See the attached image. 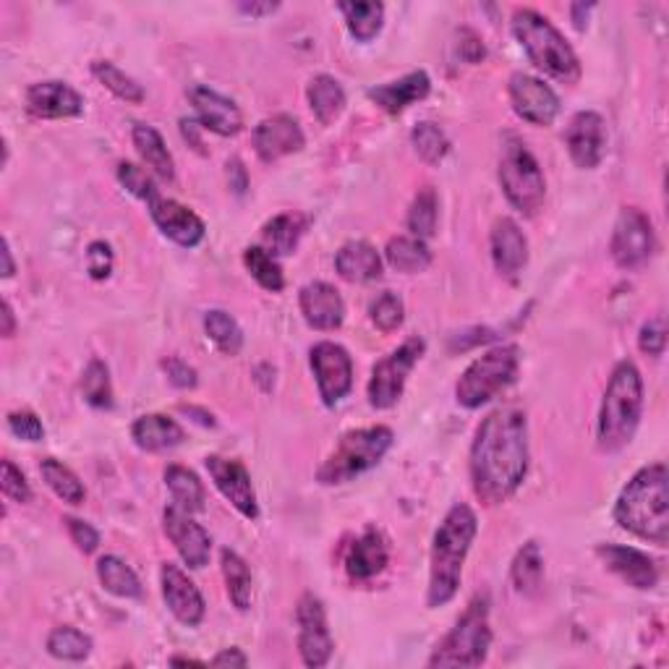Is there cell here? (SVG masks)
Segmentation results:
<instances>
[{"instance_id": "1", "label": "cell", "mask_w": 669, "mask_h": 669, "mask_svg": "<svg viewBox=\"0 0 669 669\" xmlns=\"http://www.w3.org/2000/svg\"><path fill=\"white\" fill-rule=\"evenodd\" d=\"M528 471V424L518 408L484 419L471 448V484L484 505H500L518 492Z\"/></svg>"}, {"instance_id": "2", "label": "cell", "mask_w": 669, "mask_h": 669, "mask_svg": "<svg viewBox=\"0 0 669 669\" xmlns=\"http://www.w3.org/2000/svg\"><path fill=\"white\" fill-rule=\"evenodd\" d=\"M476 531H479V520L468 505L458 502L448 510L432 541L429 591H426L429 607H445L455 599L461 589L463 563H466Z\"/></svg>"}, {"instance_id": "3", "label": "cell", "mask_w": 669, "mask_h": 669, "mask_svg": "<svg viewBox=\"0 0 669 669\" xmlns=\"http://www.w3.org/2000/svg\"><path fill=\"white\" fill-rule=\"evenodd\" d=\"M667 466L641 468L615 502L617 526L626 528L633 537L652 541L656 546H667L669 541V489Z\"/></svg>"}, {"instance_id": "4", "label": "cell", "mask_w": 669, "mask_h": 669, "mask_svg": "<svg viewBox=\"0 0 669 669\" xmlns=\"http://www.w3.org/2000/svg\"><path fill=\"white\" fill-rule=\"evenodd\" d=\"M643 411V379L641 372L630 361H620L612 372V379L604 393L602 411H599L596 439L604 452H617L633 439L641 424Z\"/></svg>"}, {"instance_id": "5", "label": "cell", "mask_w": 669, "mask_h": 669, "mask_svg": "<svg viewBox=\"0 0 669 669\" xmlns=\"http://www.w3.org/2000/svg\"><path fill=\"white\" fill-rule=\"evenodd\" d=\"M513 35L539 72L557 79L559 85H576L581 79V63H578L576 50L559 35V29L550 18L541 16L539 11H515Z\"/></svg>"}, {"instance_id": "6", "label": "cell", "mask_w": 669, "mask_h": 669, "mask_svg": "<svg viewBox=\"0 0 669 669\" xmlns=\"http://www.w3.org/2000/svg\"><path fill=\"white\" fill-rule=\"evenodd\" d=\"M489 646H492L489 599L476 596L455 628L439 641L435 654L429 656V667H481L487 661Z\"/></svg>"}, {"instance_id": "7", "label": "cell", "mask_w": 669, "mask_h": 669, "mask_svg": "<svg viewBox=\"0 0 669 669\" xmlns=\"http://www.w3.org/2000/svg\"><path fill=\"white\" fill-rule=\"evenodd\" d=\"M393 448V429L387 426H369V429H353L340 437L337 448L330 452L327 461L317 471V479L327 487L346 484L364 471L379 466L382 458Z\"/></svg>"}, {"instance_id": "8", "label": "cell", "mask_w": 669, "mask_h": 669, "mask_svg": "<svg viewBox=\"0 0 669 669\" xmlns=\"http://www.w3.org/2000/svg\"><path fill=\"white\" fill-rule=\"evenodd\" d=\"M520 364V350L513 343L497 346L471 364L455 385V398L463 408H481L515 382Z\"/></svg>"}, {"instance_id": "9", "label": "cell", "mask_w": 669, "mask_h": 669, "mask_svg": "<svg viewBox=\"0 0 669 669\" xmlns=\"http://www.w3.org/2000/svg\"><path fill=\"white\" fill-rule=\"evenodd\" d=\"M500 186L505 191L507 202L520 215H537L544 204L546 181L541 173L537 157L526 150L524 142L510 139L500 160Z\"/></svg>"}, {"instance_id": "10", "label": "cell", "mask_w": 669, "mask_h": 669, "mask_svg": "<svg viewBox=\"0 0 669 669\" xmlns=\"http://www.w3.org/2000/svg\"><path fill=\"white\" fill-rule=\"evenodd\" d=\"M426 343L422 337H411L398 350H393L387 359H382L377 366L372 369V379H369V403L377 411H387L403 398L406 379L411 369L419 364L424 356Z\"/></svg>"}, {"instance_id": "11", "label": "cell", "mask_w": 669, "mask_h": 669, "mask_svg": "<svg viewBox=\"0 0 669 669\" xmlns=\"http://www.w3.org/2000/svg\"><path fill=\"white\" fill-rule=\"evenodd\" d=\"M656 235L648 215H643L639 207H626L615 222L612 233L609 254L617 267L622 270H641L654 257Z\"/></svg>"}, {"instance_id": "12", "label": "cell", "mask_w": 669, "mask_h": 669, "mask_svg": "<svg viewBox=\"0 0 669 669\" xmlns=\"http://www.w3.org/2000/svg\"><path fill=\"white\" fill-rule=\"evenodd\" d=\"M311 372L317 377V387L324 406H337L353 387V361H350L348 350L337 343H317L309 353Z\"/></svg>"}, {"instance_id": "13", "label": "cell", "mask_w": 669, "mask_h": 669, "mask_svg": "<svg viewBox=\"0 0 669 669\" xmlns=\"http://www.w3.org/2000/svg\"><path fill=\"white\" fill-rule=\"evenodd\" d=\"M298 620V652L306 667H324L333 656V635L327 628V615H324L322 602L314 594H304L298 599L296 609Z\"/></svg>"}, {"instance_id": "14", "label": "cell", "mask_w": 669, "mask_h": 669, "mask_svg": "<svg viewBox=\"0 0 669 669\" xmlns=\"http://www.w3.org/2000/svg\"><path fill=\"white\" fill-rule=\"evenodd\" d=\"M510 102L518 118L533 126H552L559 116V98L554 89L531 74L510 76Z\"/></svg>"}, {"instance_id": "15", "label": "cell", "mask_w": 669, "mask_h": 669, "mask_svg": "<svg viewBox=\"0 0 669 669\" xmlns=\"http://www.w3.org/2000/svg\"><path fill=\"white\" fill-rule=\"evenodd\" d=\"M163 528H165V533H168V539L173 541L176 552L181 554V559L189 565V568L202 570L204 565L209 563L213 539H209V533L204 531L196 520H191V513H186V510H181L176 505L165 507Z\"/></svg>"}, {"instance_id": "16", "label": "cell", "mask_w": 669, "mask_h": 669, "mask_svg": "<svg viewBox=\"0 0 669 669\" xmlns=\"http://www.w3.org/2000/svg\"><path fill=\"white\" fill-rule=\"evenodd\" d=\"M204 466L209 471V479L215 481V487L220 489V494L226 497L231 505L239 510L241 515L248 520H254L259 515L257 505V494H254L252 487V476L244 463L231 461V458H220V455H209L204 461Z\"/></svg>"}, {"instance_id": "17", "label": "cell", "mask_w": 669, "mask_h": 669, "mask_svg": "<svg viewBox=\"0 0 669 669\" xmlns=\"http://www.w3.org/2000/svg\"><path fill=\"white\" fill-rule=\"evenodd\" d=\"M565 142H568V152L578 168H596L602 163L604 150H607V126H604V118L594 111H583L572 116L568 131H565Z\"/></svg>"}, {"instance_id": "18", "label": "cell", "mask_w": 669, "mask_h": 669, "mask_svg": "<svg viewBox=\"0 0 669 669\" xmlns=\"http://www.w3.org/2000/svg\"><path fill=\"white\" fill-rule=\"evenodd\" d=\"M160 586H163V599L168 604V609L173 612V617L181 626L196 628L204 620V599L196 589L194 581L183 572L178 565L165 563L160 570Z\"/></svg>"}, {"instance_id": "19", "label": "cell", "mask_w": 669, "mask_h": 669, "mask_svg": "<svg viewBox=\"0 0 669 669\" xmlns=\"http://www.w3.org/2000/svg\"><path fill=\"white\" fill-rule=\"evenodd\" d=\"M306 144L304 129L293 116H272L265 118L262 124L254 129V150H257L259 160L275 163L280 157L301 152Z\"/></svg>"}, {"instance_id": "20", "label": "cell", "mask_w": 669, "mask_h": 669, "mask_svg": "<svg viewBox=\"0 0 669 669\" xmlns=\"http://www.w3.org/2000/svg\"><path fill=\"white\" fill-rule=\"evenodd\" d=\"M27 111L44 120L76 118L85 113V98L66 81H37L27 89Z\"/></svg>"}, {"instance_id": "21", "label": "cell", "mask_w": 669, "mask_h": 669, "mask_svg": "<svg viewBox=\"0 0 669 669\" xmlns=\"http://www.w3.org/2000/svg\"><path fill=\"white\" fill-rule=\"evenodd\" d=\"M599 559L607 565V570L620 576L622 581L633 589H654L659 583V568L648 554H643L641 550H633V546H620V544H602L596 546Z\"/></svg>"}, {"instance_id": "22", "label": "cell", "mask_w": 669, "mask_h": 669, "mask_svg": "<svg viewBox=\"0 0 669 669\" xmlns=\"http://www.w3.org/2000/svg\"><path fill=\"white\" fill-rule=\"evenodd\" d=\"M150 215L152 220H155V226L163 231V235H168L170 241H176V244L183 248L200 246L204 241V233H207L200 215L191 213L189 207H183V204L173 200L157 196V200L150 204Z\"/></svg>"}, {"instance_id": "23", "label": "cell", "mask_w": 669, "mask_h": 669, "mask_svg": "<svg viewBox=\"0 0 669 669\" xmlns=\"http://www.w3.org/2000/svg\"><path fill=\"white\" fill-rule=\"evenodd\" d=\"M189 100L202 120V129L220 133V137H235V133L244 129V116H241L239 105H235L233 100L222 98L215 89L202 85L191 87Z\"/></svg>"}, {"instance_id": "24", "label": "cell", "mask_w": 669, "mask_h": 669, "mask_svg": "<svg viewBox=\"0 0 669 669\" xmlns=\"http://www.w3.org/2000/svg\"><path fill=\"white\" fill-rule=\"evenodd\" d=\"M298 304H301L304 320L314 330H337L346 320L343 296L335 291V285L322 283V280L320 283L304 285Z\"/></svg>"}, {"instance_id": "25", "label": "cell", "mask_w": 669, "mask_h": 669, "mask_svg": "<svg viewBox=\"0 0 669 669\" xmlns=\"http://www.w3.org/2000/svg\"><path fill=\"white\" fill-rule=\"evenodd\" d=\"M492 262L502 278L515 280L528 265V241L518 222L502 218L492 228Z\"/></svg>"}, {"instance_id": "26", "label": "cell", "mask_w": 669, "mask_h": 669, "mask_svg": "<svg viewBox=\"0 0 669 669\" xmlns=\"http://www.w3.org/2000/svg\"><path fill=\"white\" fill-rule=\"evenodd\" d=\"M387 559H390V552H387L385 537L377 528H366L364 537H359L348 546L346 570L353 581H369L385 570Z\"/></svg>"}, {"instance_id": "27", "label": "cell", "mask_w": 669, "mask_h": 669, "mask_svg": "<svg viewBox=\"0 0 669 669\" xmlns=\"http://www.w3.org/2000/svg\"><path fill=\"white\" fill-rule=\"evenodd\" d=\"M432 81L426 72H411L406 74L403 79L390 81V85H382V87H372L369 89V100L377 102L385 113H390V116H398V113H403L406 107H411L413 102L424 100L426 94H429Z\"/></svg>"}, {"instance_id": "28", "label": "cell", "mask_w": 669, "mask_h": 669, "mask_svg": "<svg viewBox=\"0 0 669 669\" xmlns=\"http://www.w3.org/2000/svg\"><path fill=\"white\" fill-rule=\"evenodd\" d=\"M335 270L348 283H372L382 278V257L369 241H348L337 252Z\"/></svg>"}, {"instance_id": "29", "label": "cell", "mask_w": 669, "mask_h": 669, "mask_svg": "<svg viewBox=\"0 0 669 669\" xmlns=\"http://www.w3.org/2000/svg\"><path fill=\"white\" fill-rule=\"evenodd\" d=\"M131 437L137 448L146 452H163L170 448H178L183 442V429L170 416L163 413H150V416H139L131 426Z\"/></svg>"}, {"instance_id": "30", "label": "cell", "mask_w": 669, "mask_h": 669, "mask_svg": "<svg viewBox=\"0 0 669 669\" xmlns=\"http://www.w3.org/2000/svg\"><path fill=\"white\" fill-rule=\"evenodd\" d=\"M131 139L139 157H142V163L150 168V173H155L160 181H173L176 178L173 155H170L168 146H165L160 131H157L155 126L137 124L131 131Z\"/></svg>"}, {"instance_id": "31", "label": "cell", "mask_w": 669, "mask_h": 669, "mask_svg": "<svg viewBox=\"0 0 669 669\" xmlns=\"http://www.w3.org/2000/svg\"><path fill=\"white\" fill-rule=\"evenodd\" d=\"M306 98H309L311 113L322 126H333L340 118V113L346 111V92H343L340 81L330 74L314 76L309 89H306Z\"/></svg>"}, {"instance_id": "32", "label": "cell", "mask_w": 669, "mask_h": 669, "mask_svg": "<svg viewBox=\"0 0 669 669\" xmlns=\"http://www.w3.org/2000/svg\"><path fill=\"white\" fill-rule=\"evenodd\" d=\"M304 231H306V218H301V215L296 213L275 215V218L262 228L267 252L278 254V257H288V254L296 252Z\"/></svg>"}, {"instance_id": "33", "label": "cell", "mask_w": 669, "mask_h": 669, "mask_svg": "<svg viewBox=\"0 0 669 669\" xmlns=\"http://www.w3.org/2000/svg\"><path fill=\"white\" fill-rule=\"evenodd\" d=\"M385 257L393 270L406 272V275L424 272L426 267L432 265L429 246H426L422 239H416V235H398V239H390V244L385 248Z\"/></svg>"}, {"instance_id": "34", "label": "cell", "mask_w": 669, "mask_h": 669, "mask_svg": "<svg viewBox=\"0 0 669 669\" xmlns=\"http://www.w3.org/2000/svg\"><path fill=\"white\" fill-rule=\"evenodd\" d=\"M165 487H168L170 497H173V505L186 510V513H202L204 510V487L200 476L194 471L183 466H168L165 468Z\"/></svg>"}, {"instance_id": "35", "label": "cell", "mask_w": 669, "mask_h": 669, "mask_svg": "<svg viewBox=\"0 0 669 669\" xmlns=\"http://www.w3.org/2000/svg\"><path fill=\"white\" fill-rule=\"evenodd\" d=\"M510 578H513L515 591H520V594L526 596L537 594L541 589V581H544V557H541L537 541H528V544H524V550L515 554Z\"/></svg>"}, {"instance_id": "36", "label": "cell", "mask_w": 669, "mask_h": 669, "mask_svg": "<svg viewBox=\"0 0 669 669\" xmlns=\"http://www.w3.org/2000/svg\"><path fill=\"white\" fill-rule=\"evenodd\" d=\"M98 578L102 589L111 591L113 596L120 599L142 596V581L137 578V572H133L124 559L113 557V554H105V557L98 563Z\"/></svg>"}, {"instance_id": "37", "label": "cell", "mask_w": 669, "mask_h": 669, "mask_svg": "<svg viewBox=\"0 0 669 669\" xmlns=\"http://www.w3.org/2000/svg\"><path fill=\"white\" fill-rule=\"evenodd\" d=\"M220 565H222V578H226L228 596H231L233 607L246 612L248 607H252V599H254V586H252V572H248V565L233 550H222Z\"/></svg>"}, {"instance_id": "38", "label": "cell", "mask_w": 669, "mask_h": 669, "mask_svg": "<svg viewBox=\"0 0 669 669\" xmlns=\"http://www.w3.org/2000/svg\"><path fill=\"white\" fill-rule=\"evenodd\" d=\"M40 474L44 484H48L63 502H68V505H85L87 500L85 484L79 481V476H76L72 468L63 466V463L55 461V458H44L40 463Z\"/></svg>"}, {"instance_id": "39", "label": "cell", "mask_w": 669, "mask_h": 669, "mask_svg": "<svg viewBox=\"0 0 669 669\" xmlns=\"http://www.w3.org/2000/svg\"><path fill=\"white\" fill-rule=\"evenodd\" d=\"M337 9L346 16L348 31L359 42H372L379 35L385 22V5L382 3H340Z\"/></svg>"}, {"instance_id": "40", "label": "cell", "mask_w": 669, "mask_h": 669, "mask_svg": "<svg viewBox=\"0 0 669 669\" xmlns=\"http://www.w3.org/2000/svg\"><path fill=\"white\" fill-rule=\"evenodd\" d=\"M204 330H207L209 340L218 346L226 356H235L244 348V333H241L239 322L233 320L228 311L213 309L204 314Z\"/></svg>"}, {"instance_id": "41", "label": "cell", "mask_w": 669, "mask_h": 669, "mask_svg": "<svg viewBox=\"0 0 669 669\" xmlns=\"http://www.w3.org/2000/svg\"><path fill=\"white\" fill-rule=\"evenodd\" d=\"M92 74H94V79H98L102 87L111 89V92L116 94L118 100L131 102V105H139V102L144 100L142 85H139L137 79H131V76L126 74V72H120L116 63L94 61L92 63Z\"/></svg>"}, {"instance_id": "42", "label": "cell", "mask_w": 669, "mask_h": 669, "mask_svg": "<svg viewBox=\"0 0 669 669\" xmlns=\"http://www.w3.org/2000/svg\"><path fill=\"white\" fill-rule=\"evenodd\" d=\"M244 265L248 270V275L257 280L265 291L280 293L285 285L283 270H280L275 254H270L262 246H248L244 252Z\"/></svg>"}, {"instance_id": "43", "label": "cell", "mask_w": 669, "mask_h": 669, "mask_svg": "<svg viewBox=\"0 0 669 669\" xmlns=\"http://www.w3.org/2000/svg\"><path fill=\"white\" fill-rule=\"evenodd\" d=\"M411 144L413 150H416V155L429 165H439L450 152V139L445 137V131L439 129L437 124H432V120H422L419 126H413Z\"/></svg>"}, {"instance_id": "44", "label": "cell", "mask_w": 669, "mask_h": 669, "mask_svg": "<svg viewBox=\"0 0 669 669\" xmlns=\"http://www.w3.org/2000/svg\"><path fill=\"white\" fill-rule=\"evenodd\" d=\"M437 194L432 186H424L413 196L411 209H408V231L416 239H432L437 231Z\"/></svg>"}, {"instance_id": "45", "label": "cell", "mask_w": 669, "mask_h": 669, "mask_svg": "<svg viewBox=\"0 0 669 669\" xmlns=\"http://www.w3.org/2000/svg\"><path fill=\"white\" fill-rule=\"evenodd\" d=\"M48 652L63 661H85L92 652V639L72 626L55 628L48 639Z\"/></svg>"}, {"instance_id": "46", "label": "cell", "mask_w": 669, "mask_h": 669, "mask_svg": "<svg viewBox=\"0 0 669 669\" xmlns=\"http://www.w3.org/2000/svg\"><path fill=\"white\" fill-rule=\"evenodd\" d=\"M81 393L92 408H113V385L105 361H89L85 374H81Z\"/></svg>"}, {"instance_id": "47", "label": "cell", "mask_w": 669, "mask_h": 669, "mask_svg": "<svg viewBox=\"0 0 669 669\" xmlns=\"http://www.w3.org/2000/svg\"><path fill=\"white\" fill-rule=\"evenodd\" d=\"M118 181L120 186H124L129 194L137 196V200H142L146 204H152L160 196V191H157L155 181H152V176L146 173L144 168H139V165L133 163H120L118 165Z\"/></svg>"}, {"instance_id": "48", "label": "cell", "mask_w": 669, "mask_h": 669, "mask_svg": "<svg viewBox=\"0 0 669 669\" xmlns=\"http://www.w3.org/2000/svg\"><path fill=\"white\" fill-rule=\"evenodd\" d=\"M369 314H372V322L377 324L382 333H395L403 324V301L395 293H382L369 306Z\"/></svg>"}, {"instance_id": "49", "label": "cell", "mask_w": 669, "mask_h": 669, "mask_svg": "<svg viewBox=\"0 0 669 669\" xmlns=\"http://www.w3.org/2000/svg\"><path fill=\"white\" fill-rule=\"evenodd\" d=\"M0 487H3V494L9 497V500L18 502V505H27L31 500L27 476H24L22 468H16L11 461H3V479H0Z\"/></svg>"}, {"instance_id": "50", "label": "cell", "mask_w": 669, "mask_h": 669, "mask_svg": "<svg viewBox=\"0 0 669 669\" xmlns=\"http://www.w3.org/2000/svg\"><path fill=\"white\" fill-rule=\"evenodd\" d=\"M639 346L643 353L648 356H665V348H667V324H665V317H654V320L643 322L641 327V335H639Z\"/></svg>"}, {"instance_id": "51", "label": "cell", "mask_w": 669, "mask_h": 669, "mask_svg": "<svg viewBox=\"0 0 669 669\" xmlns=\"http://www.w3.org/2000/svg\"><path fill=\"white\" fill-rule=\"evenodd\" d=\"M87 272L92 280H105L113 272V248L105 241H92L87 248Z\"/></svg>"}, {"instance_id": "52", "label": "cell", "mask_w": 669, "mask_h": 669, "mask_svg": "<svg viewBox=\"0 0 669 669\" xmlns=\"http://www.w3.org/2000/svg\"><path fill=\"white\" fill-rule=\"evenodd\" d=\"M9 429L14 432L18 439H27V442H40V439L44 437V426L31 411H14V413H11Z\"/></svg>"}, {"instance_id": "53", "label": "cell", "mask_w": 669, "mask_h": 669, "mask_svg": "<svg viewBox=\"0 0 669 669\" xmlns=\"http://www.w3.org/2000/svg\"><path fill=\"white\" fill-rule=\"evenodd\" d=\"M63 524H66L68 537H72V541L76 544V550L85 552V554H92L94 550H98V546H100V533L94 531L92 526L85 524V520H79V518H72V515H68V518L63 520Z\"/></svg>"}, {"instance_id": "54", "label": "cell", "mask_w": 669, "mask_h": 669, "mask_svg": "<svg viewBox=\"0 0 669 669\" xmlns=\"http://www.w3.org/2000/svg\"><path fill=\"white\" fill-rule=\"evenodd\" d=\"M163 369H165V374H168V379L178 387V390H194L196 382H200V377H196V369L189 366L183 359H178V356H170V359H165Z\"/></svg>"}, {"instance_id": "55", "label": "cell", "mask_w": 669, "mask_h": 669, "mask_svg": "<svg viewBox=\"0 0 669 669\" xmlns=\"http://www.w3.org/2000/svg\"><path fill=\"white\" fill-rule=\"evenodd\" d=\"M463 42H461V55L466 59L468 63H479L484 59V44L479 40V35L471 29H463L461 31Z\"/></svg>"}, {"instance_id": "56", "label": "cell", "mask_w": 669, "mask_h": 669, "mask_svg": "<svg viewBox=\"0 0 669 669\" xmlns=\"http://www.w3.org/2000/svg\"><path fill=\"white\" fill-rule=\"evenodd\" d=\"M248 659L241 654V648H226L213 659V667H246Z\"/></svg>"}, {"instance_id": "57", "label": "cell", "mask_w": 669, "mask_h": 669, "mask_svg": "<svg viewBox=\"0 0 669 669\" xmlns=\"http://www.w3.org/2000/svg\"><path fill=\"white\" fill-rule=\"evenodd\" d=\"M239 9L248 16H265V14H275L280 5L278 3H241Z\"/></svg>"}, {"instance_id": "58", "label": "cell", "mask_w": 669, "mask_h": 669, "mask_svg": "<svg viewBox=\"0 0 669 669\" xmlns=\"http://www.w3.org/2000/svg\"><path fill=\"white\" fill-rule=\"evenodd\" d=\"M196 129H200V124H194V120H181V131H183V139H186V142H191L194 144V150H200V152H204L202 150V139H200V133H196Z\"/></svg>"}, {"instance_id": "59", "label": "cell", "mask_w": 669, "mask_h": 669, "mask_svg": "<svg viewBox=\"0 0 669 669\" xmlns=\"http://www.w3.org/2000/svg\"><path fill=\"white\" fill-rule=\"evenodd\" d=\"M591 9H594V3H589V5L576 3V5H572L570 11H572V24H576V29H586V24H589L586 18H589Z\"/></svg>"}, {"instance_id": "60", "label": "cell", "mask_w": 669, "mask_h": 669, "mask_svg": "<svg viewBox=\"0 0 669 669\" xmlns=\"http://www.w3.org/2000/svg\"><path fill=\"white\" fill-rule=\"evenodd\" d=\"M14 309H11V304H3V337H14Z\"/></svg>"}, {"instance_id": "61", "label": "cell", "mask_w": 669, "mask_h": 669, "mask_svg": "<svg viewBox=\"0 0 669 669\" xmlns=\"http://www.w3.org/2000/svg\"><path fill=\"white\" fill-rule=\"evenodd\" d=\"M3 262H5V267H3V278H14L16 267H14V257H11V244H9V239H3Z\"/></svg>"}, {"instance_id": "62", "label": "cell", "mask_w": 669, "mask_h": 669, "mask_svg": "<svg viewBox=\"0 0 669 669\" xmlns=\"http://www.w3.org/2000/svg\"><path fill=\"white\" fill-rule=\"evenodd\" d=\"M170 665H204V661L186 659V656H176V659H170Z\"/></svg>"}]
</instances>
